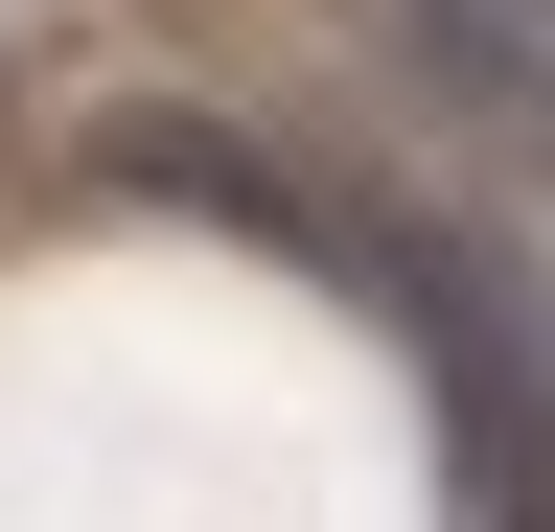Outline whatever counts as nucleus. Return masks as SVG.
Instances as JSON below:
<instances>
[{
  "mask_svg": "<svg viewBox=\"0 0 555 532\" xmlns=\"http://www.w3.org/2000/svg\"><path fill=\"white\" fill-rule=\"evenodd\" d=\"M393 47L509 185H555V0H393Z\"/></svg>",
  "mask_w": 555,
  "mask_h": 532,
  "instance_id": "f257e3e1",
  "label": "nucleus"
}]
</instances>
